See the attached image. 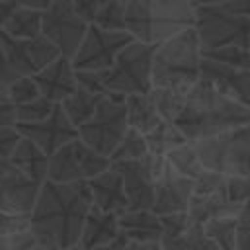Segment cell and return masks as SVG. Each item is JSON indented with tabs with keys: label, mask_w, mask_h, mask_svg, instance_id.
<instances>
[{
	"label": "cell",
	"mask_w": 250,
	"mask_h": 250,
	"mask_svg": "<svg viewBox=\"0 0 250 250\" xmlns=\"http://www.w3.org/2000/svg\"><path fill=\"white\" fill-rule=\"evenodd\" d=\"M193 186H195L193 178L176 172L166 162L162 172H160V176H158V180H156L152 211L156 215L188 211L191 195H193Z\"/></svg>",
	"instance_id": "obj_16"
},
{
	"label": "cell",
	"mask_w": 250,
	"mask_h": 250,
	"mask_svg": "<svg viewBox=\"0 0 250 250\" xmlns=\"http://www.w3.org/2000/svg\"><path fill=\"white\" fill-rule=\"evenodd\" d=\"M201 43L195 27H186L156 45L152 55V86L189 90L201 76Z\"/></svg>",
	"instance_id": "obj_3"
},
{
	"label": "cell",
	"mask_w": 250,
	"mask_h": 250,
	"mask_svg": "<svg viewBox=\"0 0 250 250\" xmlns=\"http://www.w3.org/2000/svg\"><path fill=\"white\" fill-rule=\"evenodd\" d=\"M205 59H213L230 66L250 68V47L248 45H225L217 49H201Z\"/></svg>",
	"instance_id": "obj_33"
},
{
	"label": "cell",
	"mask_w": 250,
	"mask_h": 250,
	"mask_svg": "<svg viewBox=\"0 0 250 250\" xmlns=\"http://www.w3.org/2000/svg\"><path fill=\"white\" fill-rule=\"evenodd\" d=\"M10 162L14 166H18L25 176H29L35 182H43L47 178V170H49V154L37 146L31 139L23 137L20 139V143L16 145L14 152L10 154Z\"/></svg>",
	"instance_id": "obj_23"
},
{
	"label": "cell",
	"mask_w": 250,
	"mask_h": 250,
	"mask_svg": "<svg viewBox=\"0 0 250 250\" xmlns=\"http://www.w3.org/2000/svg\"><path fill=\"white\" fill-rule=\"evenodd\" d=\"M156 45L133 39L119 51L113 64L102 70L105 94H146L152 88V55Z\"/></svg>",
	"instance_id": "obj_6"
},
{
	"label": "cell",
	"mask_w": 250,
	"mask_h": 250,
	"mask_svg": "<svg viewBox=\"0 0 250 250\" xmlns=\"http://www.w3.org/2000/svg\"><path fill=\"white\" fill-rule=\"evenodd\" d=\"M109 166H111L109 156L100 154L80 137H74L49 156L47 178L55 182L88 180Z\"/></svg>",
	"instance_id": "obj_9"
},
{
	"label": "cell",
	"mask_w": 250,
	"mask_h": 250,
	"mask_svg": "<svg viewBox=\"0 0 250 250\" xmlns=\"http://www.w3.org/2000/svg\"><path fill=\"white\" fill-rule=\"evenodd\" d=\"M119 232L129 238V248H162V223L152 209L123 211L119 215Z\"/></svg>",
	"instance_id": "obj_17"
},
{
	"label": "cell",
	"mask_w": 250,
	"mask_h": 250,
	"mask_svg": "<svg viewBox=\"0 0 250 250\" xmlns=\"http://www.w3.org/2000/svg\"><path fill=\"white\" fill-rule=\"evenodd\" d=\"M127 129L129 121L125 98L115 94H104L94 115L78 125V137L100 154L111 156Z\"/></svg>",
	"instance_id": "obj_8"
},
{
	"label": "cell",
	"mask_w": 250,
	"mask_h": 250,
	"mask_svg": "<svg viewBox=\"0 0 250 250\" xmlns=\"http://www.w3.org/2000/svg\"><path fill=\"white\" fill-rule=\"evenodd\" d=\"M57 102L45 98V96H37L25 104H20L16 105V115H18V121H39V119H45L53 107H55Z\"/></svg>",
	"instance_id": "obj_35"
},
{
	"label": "cell",
	"mask_w": 250,
	"mask_h": 250,
	"mask_svg": "<svg viewBox=\"0 0 250 250\" xmlns=\"http://www.w3.org/2000/svg\"><path fill=\"white\" fill-rule=\"evenodd\" d=\"M174 123L188 141H197L250 123V105L223 94L199 76L188 90L186 104Z\"/></svg>",
	"instance_id": "obj_2"
},
{
	"label": "cell",
	"mask_w": 250,
	"mask_h": 250,
	"mask_svg": "<svg viewBox=\"0 0 250 250\" xmlns=\"http://www.w3.org/2000/svg\"><path fill=\"white\" fill-rule=\"evenodd\" d=\"M16 104L12 100H0V125H16Z\"/></svg>",
	"instance_id": "obj_46"
},
{
	"label": "cell",
	"mask_w": 250,
	"mask_h": 250,
	"mask_svg": "<svg viewBox=\"0 0 250 250\" xmlns=\"http://www.w3.org/2000/svg\"><path fill=\"white\" fill-rule=\"evenodd\" d=\"M205 234L215 242L217 250H236V215H223L203 223Z\"/></svg>",
	"instance_id": "obj_28"
},
{
	"label": "cell",
	"mask_w": 250,
	"mask_h": 250,
	"mask_svg": "<svg viewBox=\"0 0 250 250\" xmlns=\"http://www.w3.org/2000/svg\"><path fill=\"white\" fill-rule=\"evenodd\" d=\"M166 164V156L146 152L143 158L111 162L123 178L129 209H152L156 180Z\"/></svg>",
	"instance_id": "obj_11"
},
{
	"label": "cell",
	"mask_w": 250,
	"mask_h": 250,
	"mask_svg": "<svg viewBox=\"0 0 250 250\" xmlns=\"http://www.w3.org/2000/svg\"><path fill=\"white\" fill-rule=\"evenodd\" d=\"M236 250H250V199L240 205L236 215Z\"/></svg>",
	"instance_id": "obj_41"
},
{
	"label": "cell",
	"mask_w": 250,
	"mask_h": 250,
	"mask_svg": "<svg viewBox=\"0 0 250 250\" xmlns=\"http://www.w3.org/2000/svg\"><path fill=\"white\" fill-rule=\"evenodd\" d=\"M125 105H127V121L129 127H135L143 135L148 133L152 127H156L162 117L150 98V94H129L125 96Z\"/></svg>",
	"instance_id": "obj_25"
},
{
	"label": "cell",
	"mask_w": 250,
	"mask_h": 250,
	"mask_svg": "<svg viewBox=\"0 0 250 250\" xmlns=\"http://www.w3.org/2000/svg\"><path fill=\"white\" fill-rule=\"evenodd\" d=\"M18 131L31 139L37 146H41L49 156L61 148L64 143H68L70 139L78 137V129L76 125H72V121L66 117L61 102L55 104L53 111L39 121H16Z\"/></svg>",
	"instance_id": "obj_14"
},
{
	"label": "cell",
	"mask_w": 250,
	"mask_h": 250,
	"mask_svg": "<svg viewBox=\"0 0 250 250\" xmlns=\"http://www.w3.org/2000/svg\"><path fill=\"white\" fill-rule=\"evenodd\" d=\"M16 78H20V74L12 68V64H10L8 57H6V51H4V47H2V41H0V80L10 86Z\"/></svg>",
	"instance_id": "obj_45"
},
{
	"label": "cell",
	"mask_w": 250,
	"mask_h": 250,
	"mask_svg": "<svg viewBox=\"0 0 250 250\" xmlns=\"http://www.w3.org/2000/svg\"><path fill=\"white\" fill-rule=\"evenodd\" d=\"M117 234H119V215L102 211L92 203L82 227L78 248H84V250L107 248Z\"/></svg>",
	"instance_id": "obj_22"
},
{
	"label": "cell",
	"mask_w": 250,
	"mask_h": 250,
	"mask_svg": "<svg viewBox=\"0 0 250 250\" xmlns=\"http://www.w3.org/2000/svg\"><path fill=\"white\" fill-rule=\"evenodd\" d=\"M135 37L127 29H104L90 23L76 53L70 57L76 70H96L102 72L109 68L123 47H127Z\"/></svg>",
	"instance_id": "obj_10"
},
{
	"label": "cell",
	"mask_w": 250,
	"mask_h": 250,
	"mask_svg": "<svg viewBox=\"0 0 250 250\" xmlns=\"http://www.w3.org/2000/svg\"><path fill=\"white\" fill-rule=\"evenodd\" d=\"M193 27L201 49L250 47V0H225L193 6Z\"/></svg>",
	"instance_id": "obj_5"
},
{
	"label": "cell",
	"mask_w": 250,
	"mask_h": 250,
	"mask_svg": "<svg viewBox=\"0 0 250 250\" xmlns=\"http://www.w3.org/2000/svg\"><path fill=\"white\" fill-rule=\"evenodd\" d=\"M43 10L29 8L18 0L0 2V31H6L12 37H33L41 33Z\"/></svg>",
	"instance_id": "obj_21"
},
{
	"label": "cell",
	"mask_w": 250,
	"mask_h": 250,
	"mask_svg": "<svg viewBox=\"0 0 250 250\" xmlns=\"http://www.w3.org/2000/svg\"><path fill=\"white\" fill-rule=\"evenodd\" d=\"M191 143L205 168L223 176L250 174V123Z\"/></svg>",
	"instance_id": "obj_7"
},
{
	"label": "cell",
	"mask_w": 250,
	"mask_h": 250,
	"mask_svg": "<svg viewBox=\"0 0 250 250\" xmlns=\"http://www.w3.org/2000/svg\"><path fill=\"white\" fill-rule=\"evenodd\" d=\"M213 2H225V0H191V4H213Z\"/></svg>",
	"instance_id": "obj_49"
},
{
	"label": "cell",
	"mask_w": 250,
	"mask_h": 250,
	"mask_svg": "<svg viewBox=\"0 0 250 250\" xmlns=\"http://www.w3.org/2000/svg\"><path fill=\"white\" fill-rule=\"evenodd\" d=\"M238 211H240V205L229 201L225 195V189L215 191V193H193L189 207H188L189 221L199 223V225L215 217L238 215Z\"/></svg>",
	"instance_id": "obj_24"
},
{
	"label": "cell",
	"mask_w": 250,
	"mask_h": 250,
	"mask_svg": "<svg viewBox=\"0 0 250 250\" xmlns=\"http://www.w3.org/2000/svg\"><path fill=\"white\" fill-rule=\"evenodd\" d=\"M0 100H10V96H8V84L2 82V80H0Z\"/></svg>",
	"instance_id": "obj_48"
},
{
	"label": "cell",
	"mask_w": 250,
	"mask_h": 250,
	"mask_svg": "<svg viewBox=\"0 0 250 250\" xmlns=\"http://www.w3.org/2000/svg\"><path fill=\"white\" fill-rule=\"evenodd\" d=\"M39 94H41V92H39V86H37V82L33 80V76H20V78H16V80L8 86V96H10V100H12L16 105L25 104V102L37 98Z\"/></svg>",
	"instance_id": "obj_38"
},
{
	"label": "cell",
	"mask_w": 250,
	"mask_h": 250,
	"mask_svg": "<svg viewBox=\"0 0 250 250\" xmlns=\"http://www.w3.org/2000/svg\"><path fill=\"white\" fill-rule=\"evenodd\" d=\"M33 80L39 86L41 96L61 102L72 90H76V68L72 66V59L66 55H59L47 66L33 74Z\"/></svg>",
	"instance_id": "obj_19"
},
{
	"label": "cell",
	"mask_w": 250,
	"mask_h": 250,
	"mask_svg": "<svg viewBox=\"0 0 250 250\" xmlns=\"http://www.w3.org/2000/svg\"><path fill=\"white\" fill-rule=\"evenodd\" d=\"M105 2H107V0H72L76 12H78L88 23H94V20H96L100 8H102Z\"/></svg>",
	"instance_id": "obj_44"
},
{
	"label": "cell",
	"mask_w": 250,
	"mask_h": 250,
	"mask_svg": "<svg viewBox=\"0 0 250 250\" xmlns=\"http://www.w3.org/2000/svg\"><path fill=\"white\" fill-rule=\"evenodd\" d=\"M88 21L76 12L72 0H55L43 10L41 33L53 41L61 55L72 57L88 29Z\"/></svg>",
	"instance_id": "obj_12"
},
{
	"label": "cell",
	"mask_w": 250,
	"mask_h": 250,
	"mask_svg": "<svg viewBox=\"0 0 250 250\" xmlns=\"http://www.w3.org/2000/svg\"><path fill=\"white\" fill-rule=\"evenodd\" d=\"M148 152L146 146V139L141 131H137L135 127H129L123 135V139L119 141V145L115 146V150L111 152L109 160L111 162H121V160H135V158H143Z\"/></svg>",
	"instance_id": "obj_32"
},
{
	"label": "cell",
	"mask_w": 250,
	"mask_h": 250,
	"mask_svg": "<svg viewBox=\"0 0 250 250\" xmlns=\"http://www.w3.org/2000/svg\"><path fill=\"white\" fill-rule=\"evenodd\" d=\"M201 78L223 94L250 105V68L230 66L213 59L201 61Z\"/></svg>",
	"instance_id": "obj_18"
},
{
	"label": "cell",
	"mask_w": 250,
	"mask_h": 250,
	"mask_svg": "<svg viewBox=\"0 0 250 250\" xmlns=\"http://www.w3.org/2000/svg\"><path fill=\"white\" fill-rule=\"evenodd\" d=\"M90 207L92 193L88 180L55 182L51 178H45L29 213L31 230L37 238L39 248H78V240Z\"/></svg>",
	"instance_id": "obj_1"
},
{
	"label": "cell",
	"mask_w": 250,
	"mask_h": 250,
	"mask_svg": "<svg viewBox=\"0 0 250 250\" xmlns=\"http://www.w3.org/2000/svg\"><path fill=\"white\" fill-rule=\"evenodd\" d=\"M76 84L80 88H86L90 92L96 94H105L104 82H102V74L96 70H76Z\"/></svg>",
	"instance_id": "obj_43"
},
{
	"label": "cell",
	"mask_w": 250,
	"mask_h": 250,
	"mask_svg": "<svg viewBox=\"0 0 250 250\" xmlns=\"http://www.w3.org/2000/svg\"><path fill=\"white\" fill-rule=\"evenodd\" d=\"M125 4L127 0H107L100 8L94 23L104 29H125Z\"/></svg>",
	"instance_id": "obj_34"
},
{
	"label": "cell",
	"mask_w": 250,
	"mask_h": 250,
	"mask_svg": "<svg viewBox=\"0 0 250 250\" xmlns=\"http://www.w3.org/2000/svg\"><path fill=\"white\" fill-rule=\"evenodd\" d=\"M102 96L104 94H96V92H90L86 88L76 86V90H72L66 98L61 100V105H62L66 117L78 129V125H82L84 121H88L94 115V111H96Z\"/></svg>",
	"instance_id": "obj_26"
},
{
	"label": "cell",
	"mask_w": 250,
	"mask_h": 250,
	"mask_svg": "<svg viewBox=\"0 0 250 250\" xmlns=\"http://www.w3.org/2000/svg\"><path fill=\"white\" fill-rule=\"evenodd\" d=\"M145 139H146L148 152L160 154V156H166L172 148H176L178 145L188 141V137L178 129V125L174 121H166V119H162L156 127H152L148 133H145Z\"/></svg>",
	"instance_id": "obj_27"
},
{
	"label": "cell",
	"mask_w": 250,
	"mask_h": 250,
	"mask_svg": "<svg viewBox=\"0 0 250 250\" xmlns=\"http://www.w3.org/2000/svg\"><path fill=\"white\" fill-rule=\"evenodd\" d=\"M41 184L25 176L10 158H0V211L31 213Z\"/></svg>",
	"instance_id": "obj_15"
},
{
	"label": "cell",
	"mask_w": 250,
	"mask_h": 250,
	"mask_svg": "<svg viewBox=\"0 0 250 250\" xmlns=\"http://www.w3.org/2000/svg\"><path fill=\"white\" fill-rule=\"evenodd\" d=\"M160 223H162V248L166 242L174 240L176 236H180L188 225H189V215L188 211H178V213H166V215H160Z\"/></svg>",
	"instance_id": "obj_37"
},
{
	"label": "cell",
	"mask_w": 250,
	"mask_h": 250,
	"mask_svg": "<svg viewBox=\"0 0 250 250\" xmlns=\"http://www.w3.org/2000/svg\"><path fill=\"white\" fill-rule=\"evenodd\" d=\"M31 248H39L31 229L12 234H0V250H31Z\"/></svg>",
	"instance_id": "obj_39"
},
{
	"label": "cell",
	"mask_w": 250,
	"mask_h": 250,
	"mask_svg": "<svg viewBox=\"0 0 250 250\" xmlns=\"http://www.w3.org/2000/svg\"><path fill=\"white\" fill-rule=\"evenodd\" d=\"M166 162L180 174L184 176H189V178H195L199 172H203V164L199 160V154L193 146L191 141H186L182 145H178L176 148H172L168 154H166Z\"/></svg>",
	"instance_id": "obj_30"
},
{
	"label": "cell",
	"mask_w": 250,
	"mask_h": 250,
	"mask_svg": "<svg viewBox=\"0 0 250 250\" xmlns=\"http://www.w3.org/2000/svg\"><path fill=\"white\" fill-rule=\"evenodd\" d=\"M90 193H92V203L100 207L102 211L121 215L123 211L129 209V201L125 195L123 188V178L115 166H109L102 170L100 174L88 178Z\"/></svg>",
	"instance_id": "obj_20"
},
{
	"label": "cell",
	"mask_w": 250,
	"mask_h": 250,
	"mask_svg": "<svg viewBox=\"0 0 250 250\" xmlns=\"http://www.w3.org/2000/svg\"><path fill=\"white\" fill-rule=\"evenodd\" d=\"M20 4L23 6H29V8H37V10H45L49 4H53L55 0H18Z\"/></svg>",
	"instance_id": "obj_47"
},
{
	"label": "cell",
	"mask_w": 250,
	"mask_h": 250,
	"mask_svg": "<svg viewBox=\"0 0 250 250\" xmlns=\"http://www.w3.org/2000/svg\"><path fill=\"white\" fill-rule=\"evenodd\" d=\"M31 229V217L29 213H18V211H0V234H12Z\"/></svg>",
	"instance_id": "obj_40"
},
{
	"label": "cell",
	"mask_w": 250,
	"mask_h": 250,
	"mask_svg": "<svg viewBox=\"0 0 250 250\" xmlns=\"http://www.w3.org/2000/svg\"><path fill=\"white\" fill-rule=\"evenodd\" d=\"M164 248H172V250H178V248L180 250H217L215 242L205 234L203 225L193 223V221H189L188 229L180 236L166 242Z\"/></svg>",
	"instance_id": "obj_31"
},
{
	"label": "cell",
	"mask_w": 250,
	"mask_h": 250,
	"mask_svg": "<svg viewBox=\"0 0 250 250\" xmlns=\"http://www.w3.org/2000/svg\"><path fill=\"white\" fill-rule=\"evenodd\" d=\"M158 113L162 119L166 121H176V117L180 115L184 104H186V96L188 90H180V88H158L152 86L148 90Z\"/></svg>",
	"instance_id": "obj_29"
},
{
	"label": "cell",
	"mask_w": 250,
	"mask_h": 250,
	"mask_svg": "<svg viewBox=\"0 0 250 250\" xmlns=\"http://www.w3.org/2000/svg\"><path fill=\"white\" fill-rule=\"evenodd\" d=\"M191 25V0H127L125 4V29L145 43L158 45Z\"/></svg>",
	"instance_id": "obj_4"
},
{
	"label": "cell",
	"mask_w": 250,
	"mask_h": 250,
	"mask_svg": "<svg viewBox=\"0 0 250 250\" xmlns=\"http://www.w3.org/2000/svg\"><path fill=\"white\" fill-rule=\"evenodd\" d=\"M225 195L229 201L242 205L250 199V174H236V176H225Z\"/></svg>",
	"instance_id": "obj_36"
},
{
	"label": "cell",
	"mask_w": 250,
	"mask_h": 250,
	"mask_svg": "<svg viewBox=\"0 0 250 250\" xmlns=\"http://www.w3.org/2000/svg\"><path fill=\"white\" fill-rule=\"evenodd\" d=\"M0 41L12 68L20 76H33L61 55L59 47L43 33L33 37H12L6 31H0Z\"/></svg>",
	"instance_id": "obj_13"
},
{
	"label": "cell",
	"mask_w": 250,
	"mask_h": 250,
	"mask_svg": "<svg viewBox=\"0 0 250 250\" xmlns=\"http://www.w3.org/2000/svg\"><path fill=\"white\" fill-rule=\"evenodd\" d=\"M20 139L21 133L16 125H0V158H10Z\"/></svg>",
	"instance_id": "obj_42"
}]
</instances>
